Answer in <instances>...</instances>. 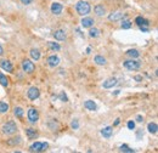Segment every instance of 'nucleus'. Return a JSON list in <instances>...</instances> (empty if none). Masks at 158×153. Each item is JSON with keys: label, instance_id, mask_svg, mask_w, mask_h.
Returning a JSON list of instances; mask_svg holds the SVG:
<instances>
[{"label": "nucleus", "instance_id": "obj_1", "mask_svg": "<svg viewBox=\"0 0 158 153\" xmlns=\"http://www.w3.org/2000/svg\"><path fill=\"white\" fill-rule=\"evenodd\" d=\"M75 9H77L78 15H80V16H85V15H88L89 12H90V10H91V7H90V5H89V3L83 1V0L77 4Z\"/></svg>", "mask_w": 158, "mask_h": 153}, {"label": "nucleus", "instance_id": "obj_2", "mask_svg": "<svg viewBox=\"0 0 158 153\" xmlns=\"http://www.w3.org/2000/svg\"><path fill=\"white\" fill-rule=\"evenodd\" d=\"M49 148V145L46 142H34V144L29 147L31 152H44Z\"/></svg>", "mask_w": 158, "mask_h": 153}, {"label": "nucleus", "instance_id": "obj_3", "mask_svg": "<svg viewBox=\"0 0 158 153\" xmlns=\"http://www.w3.org/2000/svg\"><path fill=\"white\" fill-rule=\"evenodd\" d=\"M16 130H17V126H16L15 121H9V123L4 124V126H3V131L6 135H12L14 132H16Z\"/></svg>", "mask_w": 158, "mask_h": 153}, {"label": "nucleus", "instance_id": "obj_4", "mask_svg": "<svg viewBox=\"0 0 158 153\" xmlns=\"http://www.w3.org/2000/svg\"><path fill=\"white\" fill-rule=\"evenodd\" d=\"M124 67L129 70H136L141 67L140 61H136V60H128L124 62Z\"/></svg>", "mask_w": 158, "mask_h": 153}, {"label": "nucleus", "instance_id": "obj_5", "mask_svg": "<svg viewBox=\"0 0 158 153\" xmlns=\"http://www.w3.org/2000/svg\"><path fill=\"white\" fill-rule=\"evenodd\" d=\"M22 68H23L24 72H27V73H33L34 69H35V66H34V63L32 62V61L24 60L22 62Z\"/></svg>", "mask_w": 158, "mask_h": 153}, {"label": "nucleus", "instance_id": "obj_6", "mask_svg": "<svg viewBox=\"0 0 158 153\" xmlns=\"http://www.w3.org/2000/svg\"><path fill=\"white\" fill-rule=\"evenodd\" d=\"M28 119L31 123H35V121H38L39 119V113H38V111L35 108H31L28 111Z\"/></svg>", "mask_w": 158, "mask_h": 153}, {"label": "nucleus", "instance_id": "obj_7", "mask_svg": "<svg viewBox=\"0 0 158 153\" xmlns=\"http://www.w3.org/2000/svg\"><path fill=\"white\" fill-rule=\"evenodd\" d=\"M39 95H40V91H39L38 88H35V86L29 88V90H28V97L31 98V100H35V98H38Z\"/></svg>", "mask_w": 158, "mask_h": 153}, {"label": "nucleus", "instance_id": "obj_8", "mask_svg": "<svg viewBox=\"0 0 158 153\" xmlns=\"http://www.w3.org/2000/svg\"><path fill=\"white\" fill-rule=\"evenodd\" d=\"M0 67H1L4 70H6V72H12L14 70V67L11 65V62L7 60H1L0 61Z\"/></svg>", "mask_w": 158, "mask_h": 153}, {"label": "nucleus", "instance_id": "obj_9", "mask_svg": "<svg viewBox=\"0 0 158 153\" xmlns=\"http://www.w3.org/2000/svg\"><path fill=\"white\" fill-rule=\"evenodd\" d=\"M125 17V15L123 12H113L111 14L110 16H108V18H110V21H121V19H123Z\"/></svg>", "mask_w": 158, "mask_h": 153}, {"label": "nucleus", "instance_id": "obj_10", "mask_svg": "<svg viewBox=\"0 0 158 153\" xmlns=\"http://www.w3.org/2000/svg\"><path fill=\"white\" fill-rule=\"evenodd\" d=\"M47 63L50 67H56V66H58V63H60V58H58V56H56V55H52L47 58Z\"/></svg>", "mask_w": 158, "mask_h": 153}, {"label": "nucleus", "instance_id": "obj_11", "mask_svg": "<svg viewBox=\"0 0 158 153\" xmlns=\"http://www.w3.org/2000/svg\"><path fill=\"white\" fill-rule=\"evenodd\" d=\"M117 83H118V80H117L116 78H108L106 81H103V88L111 89V88H113L114 85H117Z\"/></svg>", "mask_w": 158, "mask_h": 153}, {"label": "nucleus", "instance_id": "obj_12", "mask_svg": "<svg viewBox=\"0 0 158 153\" xmlns=\"http://www.w3.org/2000/svg\"><path fill=\"white\" fill-rule=\"evenodd\" d=\"M62 5L60 4V3H54L52 5H51V12L54 14V15H60L61 12H62Z\"/></svg>", "mask_w": 158, "mask_h": 153}, {"label": "nucleus", "instance_id": "obj_13", "mask_svg": "<svg viewBox=\"0 0 158 153\" xmlns=\"http://www.w3.org/2000/svg\"><path fill=\"white\" fill-rule=\"evenodd\" d=\"M94 18H91V17H84L83 19H82V26L84 27V28H90V27H93L94 26Z\"/></svg>", "mask_w": 158, "mask_h": 153}, {"label": "nucleus", "instance_id": "obj_14", "mask_svg": "<svg viewBox=\"0 0 158 153\" xmlns=\"http://www.w3.org/2000/svg\"><path fill=\"white\" fill-rule=\"evenodd\" d=\"M54 38L56 39V40H65L66 39V33H65V30H62V29H57V30H55L54 32Z\"/></svg>", "mask_w": 158, "mask_h": 153}, {"label": "nucleus", "instance_id": "obj_15", "mask_svg": "<svg viewBox=\"0 0 158 153\" xmlns=\"http://www.w3.org/2000/svg\"><path fill=\"white\" fill-rule=\"evenodd\" d=\"M112 132H113L112 126H106V128H103V129L101 130V134H102V136H103V137H106V139L111 137V136H112Z\"/></svg>", "mask_w": 158, "mask_h": 153}, {"label": "nucleus", "instance_id": "obj_16", "mask_svg": "<svg viewBox=\"0 0 158 153\" xmlns=\"http://www.w3.org/2000/svg\"><path fill=\"white\" fill-rule=\"evenodd\" d=\"M84 107L86 109H89V111H95L96 109V103H95L94 101H91V100H88V101H85Z\"/></svg>", "mask_w": 158, "mask_h": 153}, {"label": "nucleus", "instance_id": "obj_17", "mask_svg": "<svg viewBox=\"0 0 158 153\" xmlns=\"http://www.w3.org/2000/svg\"><path fill=\"white\" fill-rule=\"evenodd\" d=\"M95 14L97 16H103L106 14V9L102 5H96L95 6Z\"/></svg>", "mask_w": 158, "mask_h": 153}, {"label": "nucleus", "instance_id": "obj_18", "mask_svg": "<svg viewBox=\"0 0 158 153\" xmlns=\"http://www.w3.org/2000/svg\"><path fill=\"white\" fill-rule=\"evenodd\" d=\"M135 22H136L137 26H140V27H142V26H149V21H147V19H145V18H142L141 16L136 17Z\"/></svg>", "mask_w": 158, "mask_h": 153}, {"label": "nucleus", "instance_id": "obj_19", "mask_svg": "<svg viewBox=\"0 0 158 153\" xmlns=\"http://www.w3.org/2000/svg\"><path fill=\"white\" fill-rule=\"evenodd\" d=\"M126 55L128 56H130V57H133V58H137L140 56V52L137 50H135V49H131V50H128L126 51Z\"/></svg>", "mask_w": 158, "mask_h": 153}, {"label": "nucleus", "instance_id": "obj_20", "mask_svg": "<svg viewBox=\"0 0 158 153\" xmlns=\"http://www.w3.org/2000/svg\"><path fill=\"white\" fill-rule=\"evenodd\" d=\"M26 134H27L28 139H35L38 136V132L35 130H33V129H27L26 130Z\"/></svg>", "mask_w": 158, "mask_h": 153}, {"label": "nucleus", "instance_id": "obj_21", "mask_svg": "<svg viewBox=\"0 0 158 153\" xmlns=\"http://www.w3.org/2000/svg\"><path fill=\"white\" fill-rule=\"evenodd\" d=\"M31 56H32L33 60L38 61L39 58H40V52H39L38 49H32V50H31Z\"/></svg>", "mask_w": 158, "mask_h": 153}, {"label": "nucleus", "instance_id": "obj_22", "mask_svg": "<svg viewBox=\"0 0 158 153\" xmlns=\"http://www.w3.org/2000/svg\"><path fill=\"white\" fill-rule=\"evenodd\" d=\"M147 129H149V131L151 132V134H156L157 130H158V126L156 123H150L149 125H147Z\"/></svg>", "mask_w": 158, "mask_h": 153}, {"label": "nucleus", "instance_id": "obj_23", "mask_svg": "<svg viewBox=\"0 0 158 153\" xmlns=\"http://www.w3.org/2000/svg\"><path fill=\"white\" fill-rule=\"evenodd\" d=\"M89 35H90L91 38H97L98 35H100V30H98L97 28H91L90 30H89Z\"/></svg>", "mask_w": 158, "mask_h": 153}, {"label": "nucleus", "instance_id": "obj_24", "mask_svg": "<svg viewBox=\"0 0 158 153\" xmlns=\"http://www.w3.org/2000/svg\"><path fill=\"white\" fill-rule=\"evenodd\" d=\"M95 62H96L97 65L102 66V65L106 63V60H105V57H102V56H100V55H97V56H95Z\"/></svg>", "mask_w": 158, "mask_h": 153}, {"label": "nucleus", "instance_id": "obj_25", "mask_svg": "<svg viewBox=\"0 0 158 153\" xmlns=\"http://www.w3.org/2000/svg\"><path fill=\"white\" fill-rule=\"evenodd\" d=\"M47 45H49V47H50L51 50H54V51H58V50L61 49V46H60V45H58L57 43H54V42H49V43H47Z\"/></svg>", "mask_w": 158, "mask_h": 153}, {"label": "nucleus", "instance_id": "obj_26", "mask_svg": "<svg viewBox=\"0 0 158 153\" xmlns=\"http://www.w3.org/2000/svg\"><path fill=\"white\" fill-rule=\"evenodd\" d=\"M19 142H21V137H15V139H11L7 141V145L10 146H15V145H18Z\"/></svg>", "mask_w": 158, "mask_h": 153}, {"label": "nucleus", "instance_id": "obj_27", "mask_svg": "<svg viewBox=\"0 0 158 153\" xmlns=\"http://www.w3.org/2000/svg\"><path fill=\"white\" fill-rule=\"evenodd\" d=\"M0 84H1L3 86H7L9 85V80H7V78L3 73H0Z\"/></svg>", "mask_w": 158, "mask_h": 153}, {"label": "nucleus", "instance_id": "obj_28", "mask_svg": "<svg viewBox=\"0 0 158 153\" xmlns=\"http://www.w3.org/2000/svg\"><path fill=\"white\" fill-rule=\"evenodd\" d=\"M9 111V105L5 102H0V113H5Z\"/></svg>", "mask_w": 158, "mask_h": 153}, {"label": "nucleus", "instance_id": "obj_29", "mask_svg": "<svg viewBox=\"0 0 158 153\" xmlns=\"http://www.w3.org/2000/svg\"><path fill=\"white\" fill-rule=\"evenodd\" d=\"M15 116L18 117V118H21L23 116V109L21 107H16L15 108Z\"/></svg>", "mask_w": 158, "mask_h": 153}, {"label": "nucleus", "instance_id": "obj_30", "mask_svg": "<svg viewBox=\"0 0 158 153\" xmlns=\"http://www.w3.org/2000/svg\"><path fill=\"white\" fill-rule=\"evenodd\" d=\"M119 151H121V152H128V153H133V152H134V149H131L130 147H128L126 145H123V146H121Z\"/></svg>", "mask_w": 158, "mask_h": 153}, {"label": "nucleus", "instance_id": "obj_31", "mask_svg": "<svg viewBox=\"0 0 158 153\" xmlns=\"http://www.w3.org/2000/svg\"><path fill=\"white\" fill-rule=\"evenodd\" d=\"M131 27V22L130 21H128V19H126V21H123V23H122V28L123 29H129Z\"/></svg>", "mask_w": 158, "mask_h": 153}, {"label": "nucleus", "instance_id": "obj_32", "mask_svg": "<svg viewBox=\"0 0 158 153\" xmlns=\"http://www.w3.org/2000/svg\"><path fill=\"white\" fill-rule=\"evenodd\" d=\"M71 126H72L73 129H78V128H79V123H78V120H75V119H74V120L72 121V124H71Z\"/></svg>", "mask_w": 158, "mask_h": 153}, {"label": "nucleus", "instance_id": "obj_33", "mask_svg": "<svg viewBox=\"0 0 158 153\" xmlns=\"http://www.w3.org/2000/svg\"><path fill=\"white\" fill-rule=\"evenodd\" d=\"M128 128H129L130 130H133V129L135 128V123H134V121H131V120L128 121Z\"/></svg>", "mask_w": 158, "mask_h": 153}, {"label": "nucleus", "instance_id": "obj_34", "mask_svg": "<svg viewBox=\"0 0 158 153\" xmlns=\"http://www.w3.org/2000/svg\"><path fill=\"white\" fill-rule=\"evenodd\" d=\"M21 3L24 4V5H29V4L33 3V0H21Z\"/></svg>", "mask_w": 158, "mask_h": 153}, {"label": "nucleus", "instance_id": "obj_35", "mask_svg": "<svg viewBox=\"0 0 158 153\" xmlns=\"http://www.w3.org/2000/svg\"><path fill=\"white\" fill-rule=\"evenodd\" d=\"M137 121H142V118H141V116H137Z\"/></svg>", "mask_w": 158, "mask_h": 153}, {"label": "nucleus", "instance_id": "obj_36", "mask_svg": "<svg viewBox=\"0 0 158 153\" xmlns=\"http://www.w3.org/2000/svg\"><path fill=\"white\" fill-rule=\"evenodd\" d=\"M3 52H4V51H3V47H1V45H0V55H3Z\"/></svg>", "mask_w": 158, "mask_h": 153}, {"label": "nucleus", "instance_id": "obj_37", "mask_svg": "<svg viewBox=\"0 0 158 153\" xmlns=\"http://www.w3.org/2000/svg\"><path fill=\"white\" fill-rule=\"evenodd\" d=\"M118 124H119V119H117V120H116V123H114V125H118Z\"/></svg>", "mask_w": 158, "mask_h": 153}]
</instances>
